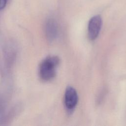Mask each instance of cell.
<instances>
[{
	"mask_svg": "<svg viewBox=\"0 0 126 126\" xmlns=\"http://www.w3.org/2000/svg\"><path fill=\"white\" fill-rule=\"evenodd\" d=\"M60 63L57 56H50L42 61L39 66V75L42 79L48 81L56 75V69Z\"/></svg>",
	"mask_w": 126,
	"mask_h": 126,
	"instance_id": "obj_1",
	"label": "cell"
},
{
	"mask_svg": "<svg viewBox=\"0 0 126 126\" xmlns=\"http://www.w3.org/2000/svg\"><path fill=\"white\" fill-rule=\"evenodd\" d=\"M102 25V19L99 15L93 17L89 21L88 27L89 38L93 40L98 36Z\"/></svg>",
	"mask_w": 126,
	"mask_h": 126,
	"instance_id": "obj_2",
	"label": "cell"
},
{
	"mask_svg": "<svg viewBox=\"0 0 126 126\" xmlns=\"http://www.w3.org/2000/svg\"><path fill=\"white\" fill-rule=\"evenodd\" d=\"M77 93L74 88L71 86L66 88L64 94V105L68 111H71L75 107L78 102Z\"/></svg>",
	"mask_w": 126,
	"mask_h": 126,
	"instance_id": "obj_3",
	"label": "cell"
},
{
	"mask_svg": "<svg viewBox=\"0 0 126 126\" xmlns=\"http://www.w3.org/2000/svg\"><path fill=\"white\" fill-rule=\"evenodd\" d=\"M45 32L47 38L49 41H52L57 37L58 33V26L55 20L50 18L47 21Z\"/></svg>",
	"mask_w": 126,
	"mask_h": 126,
	"instance_id": "obj_4",
	"label": "cell"
},
{
	"mask_svg": "<svg viewBox=\"0 0 126 126\" xmlns=\"http://www.w3.org/2000/svg\"><path fill=\"white\" fill-rule=\"evenodd\" d=\"M8 0H0V10L3 9L6 6Z\"/></svg>",
	"mask_w": 126,
	"mask_h": 126,
	"instance_id": "obj_5",
	"label": "cell"
}]
</instances>
